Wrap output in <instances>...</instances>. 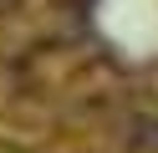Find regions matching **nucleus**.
I'll use <instances>...</instances> for the list:
<instances>
[{
	"instance_id": "1",
	"label": "nucleus",
	"mask_w": 158,
	"mask_h": 153,
	"mask_svg": "<svg viewBox=\"0 0 158 153\" xmlns=\"http://www.w3.org/2000/svg\"><path fill=\"white\" fill-rule=\"evenodd\" d=\"M123 148L127 153H158V117H133L123 128Z\"/></svg>"
}]
</instances>
